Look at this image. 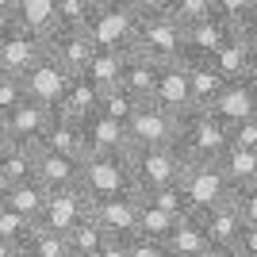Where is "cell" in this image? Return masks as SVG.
Listing matches in <instances>:
<instances>
[{
    "label": "cell",
    "instance_id": "6da1fadb",
    "mask_svg": "<svg viewBox=\"0 0 257 257\" xmlns=\"http://www.w3.org/2000/svg\"><path fill=\"white\" fill-rule=\"evenodd\" d=\"M177 154L184 161H215L226 146V123L215 119L207 107H188L177 119V139H173Z\"/></svg>",
    "mask_w": 257,
    "mask_h": 257
},
{
    "label": "cell",
    "instance_id": "7a4b0ae2",
    "mask_svg": "<svg viewBox=\"0 0 257 257\" xmlns=\"http://www.w3.org/2000/svg\"><path fill=\"white\" fill-rule=\"evenodd\" d=\"M131 50L150 58V62L165 65V62H181L184 58V31L181 23L173 20L169 12H146L135 23V35H131Z\"/></svg>",
    "mask_w": 257,
    "mask_h": 257
},
{
    "label": "cell",
    "instance_id": "3957f363",
    "mask_svg": "<svg viewBox=\"0 0 257 257\" xmlns=\"http://www.w3.org/2000/svg\"><path fill=\"white\" fill-rule=\"evenodd\" d=\"M77 188H81L88 200H104V196L135 192V188H131L127 150L85 154V158H81V177H77Z\"/></svg>",
    "mask_w": 257,
    "mask_h": 257
},
{
    "label": "cell",
    "instance_id": "277c9868",
    "mask_svg": "<svg viewBox=\"0 0 257 257\" xmlns=\"http://www.w3.org/2000/svg\"><path fill=\"white\" fill-rule=\"evenodd\" d=\"M127 165H131V188L146 196L161 184L177 181L184 169V158L177 154V146H127Z\"/></svg>",
    "mask_w": 257,
    "mask_h": 257
},
{
    "label": "cell",
    "instance_id": "5b68a950",
    "mask_svg": "<svg viewBox=\"0 0 257 257\" xmlns=\"http://www.w3.org/2000/svg\"><path fill=\"white\" fill-rule=\"evenodd\" d=\"M139 12L131 8L127 0H96V8L88 16L85 31L96 46L107 50H131V35H135Z\"/></svg>",
    "mask_w": 257,
    "mask_h": 257
},
{
    "label": "cell",
    "instance_id": "8992f818",
    "mask_svg": "<svg viewBox=\"0 0 257 257\" xmlns=\"http://www.w3.org/2000/svg\"><path fill=\"white\" fill-rule=\"evenodd\" d=\"M177 119L173 111L158 107L154 100H139L135 111L123 123V135H127V146H173L177 139Z\"/></svg>",
    "mask_w": 257,
    "mask_h": 257
},
{
    "label": "cell",
    "instance_id": "52a82bcc",
    "mask_svg": "<svg viewBox=\"0 0 257 257\" xmlns=\"http://www.w3.org/2000/svg\"><path fill=\"white\" fill-rule=\"evenodd\" d=\"M139 192H119L104 200H88V219L104 230L107 238H131L139 230Z\"/></svg>",
    "mask_w": 257,
    "mask_h": 257
},
{
    "label": "cell",
    "instance_id": "ba28073f",
    "mask_svg": "<svg viewBox=\"0 0 257 257\" xmlns=\"http://www.w3.org/2000/svg\"><path fill=\"white\" fill-rule=\"evenodd\" d=\"M223 81H234V77H253L257 73V27L246 31H234L215 54L204 58Z\"/></svg>",
    "mask_w": 257,
    "mask_h": 257
},
{
    "label": "cell",
    "instance_id": "9c48e42d",
    "mask_svg": "<svg viewBox=\"0 0 257 257\" xmlns=\"http://www.w3.org/2000/svg\"><path fill=\"white\" fill-rule=\"evenodd\" d=\"M81 219H88V196L81 188H58V192H46V204L35 219L39 230H50V234H69Z\"/></svg>",
    "mask_w": 257,
    "mask_h": 257
},
{
    "label": "cell",
    "instance_id": "30bf717a",
    "mask_svg": "<svg viewBox=\"0 0 257 257\" xmlns=\"http://www.w3.org/2000/svg\"><path fill=\"white\" fill-rule=\"evenodd\" d=\"M177 181H181L192 211L196 207H207V204H219V200L230 196V184H226L223 169H219L215 161H184V169H181Z\"/></svg>",
    "mask_w": 257,
    "mask_h": 257
},
{
    "label": "cell",
    "instance_id": "8fae6325",
    "mask_svg": "<svg viewBox=\"0 0 257 257\" xmlns=\"http://www.w3.org/2000/svg\"><path fill=\"white\" fill-rule=\"evenodd\" d=\"M215 119H223L226 127L230 123H242V119H253L257 115V73L253 77H234V81H226L215 100L207 104Z\"/></svg>",
    "mask_w": 257,
    "mask_h": 257
},
{
    "label": "cell",
    "instance_id": "7c38bea8",
    "mask_svg": "<svg viewBox=\"0 0 257 257\" xmlns=\"http://www.w3.org/2000/svg\"><path fill=\"white\" fill-rule=\"evenodd\" d=\"M43 50H46L43 35L27 31V27H20V23H8L4 35H0V69L12 73V77H23L39 58H43Z\"/></svg>",
    "mask_w": 257,
    "mask_h": 257
},
{
    "label": "cell",
    "instance_id": "4fadbf2b",
    "mask_svg": "<svg viewBox=\"0 0 257 257\" xmlns=\"http://www.w3.org/2000/svg\"><path fill=\"white\" fill-rule=\"evenodd\" d=\"M43 46L65 73H81L85 62L92 58V50H96V43L88 39L85 27H54L43 35Z\"/></svg>",
    "mask_w": 257,
    "mask_h": 257
},
{
    "label": "cell",
    "instance_id": "5bb4252c",
    "mask_svg": "<svg viewBox=\"0 0 257 257\" xmlns=\"http://www.w3.org/2000/svg\"><path fill=\"white\" fill-rule=\"evenodd\" d=\"M69 77H73V73H65L62 65H58L50 54L43 50V58H39V62H35L31 69L20 77V81H23L27 100H39V104H46V107H54V111H58V100H62L65 85H69Z\"/></svg>",
    "mask_w": 257,
    "mask_h": 257
},
{
    "label": "cell",
    "instance_id": "9a60e30c",
    "mask_svg": "<svg viewBox=\"0 0 257 257\" xmlns=\"http://www.w3.org/2000/svg\"><path fill=\"white\" fill-rule=\"evenodd\" d=\"M54 107L39 104V100H27L23 96L20 104L12 107L8 115H4V131H8V139L12 142H27V146H39L46 135V127L54 123Z\"/></svg>",
    "mask_w": 257,
    "mask_h": 257
},
{
    "label": "cell",
    "instance_id": "2e32d148",
    "mask_svg": "<svg viewBox=\"0 0 257 257\" xmlns=\"http://www.w3.org/2000/svg\"><path fill=\"white\" fill-rule=\"evenodd\" d=\"M188 219L200 226V234L207 238V246H219V249H230V246H234V238H238V230L246 226L242 219H238V211L230 207V200H219V204L196 207Z\"/></svg>",
    "mask_w": 257,
    "mask_h": 257
},
{
    "label": "cell",
    "instance_id": "e0dca14e",
    "mask_svg": "<svg viewBox=\"0 0 257 257\" xmlns=\"http://www.w3.org/2000/svg\"><path fill=\"white\" fill-rule=\"evenodd\" d=\"M181 31H184V58H207V54H215L238 27L226 20V16L215 12V16H207V20H200V23H188Z\"/></svg>",
    "mask_w": 257,
    "mask_h": 257
},
{
    "label": "cell",
    "instance_id": "ac0fdd59",
    "mask_svg": "<svg viewBox=\"0 0 257 257\" xmlns=\"http://www.w3.org/2000/svg\"><path fill=\"white\" fill-rule=\"evenodd\" d=\"M154 104L173 111V115H184L192 107V96H188V73H184V58L181 62H165L158 65V85H154Z\"/></svg>",
    "mask_w": 257,
    "mask_h": 257
},
{
    "label": "cell",
    "instance_id": "d6986e66",
    "mask_svg": "<svg viewBox=\"0 0 257 257\" xmlns=\"http://www.w3.org/2000/svg\"><path fill=\"white\" fill-rule=\"evenodd\" d=\"M35 181L43 184L46 192H58V188H73L77 177H81V161L77 158H65V154H54L46 146L35 150Z\"/></svg>",
    "mask_w": 257,
    "mask_h": 257
},
{
    "label": "cell",
    "instance_id": "ffe728a7",
    "mask_svg": "<svg viewBox=\"0 0 257 257\" xmlns=\"http://www.w3.org/2000/svg\"><path fill=\"white\" fill-rule=\"evenodd\" d=\"M81 139L85 154H104V150H127V135L119 119H107L104 111H88L81 119Z\"/></svg>",
    "mask_w": 257,
    "mask_h": 257
},
{
    "label": "cell",
    "instance_id": "44dd1931",
    "mask_svg": "<svg viewBox=\"0 0 257 257\" xmlns=\"http://www.w3.org/2000/svg\"><path fill=\"white\" fill-rule=\"evenodd\" d=\"M115 85H123L135 100H150L154 85H158V62H150V58L127 50V54H123V65H119V81H115Z\"/></svg>",
    "mask_w": 257,
    "mask_h": 257
},
{
    "label": "cell",
    "instance_id": "7402d4cb",
    "mask_svg": "<svg viewBox=\"0 0 257 257\" xmlns=\"http://www.w3.org/2000/svg\"><path fill=\"white\" fill-rule=\"evenodd\" d=\"M46 150L54 154H65V158H85V139H81V119H69V115H54V123L46 127L43 142Z\"/></svg>",
    "mask_w": 257,
    "mask_h": 257
},
{
    "label": "cell",
    "instance_id": "603a6c76",
    "mask_svg": "<svg viewBox=\"0 0 257 257\" xmlns=\"http://www.w3.org/2000/svg\"><path fill=\"white\" fill-rule=\"evenodd\" d=\"M215 165L223 169L230 188H249L257 184V150H242V146H223V154L215 158Z\"/></svg>",
    "mask_w": 257,
    "mask_h": 257
},
{
    "label": "cell",
    "instance_id": "cb8c5ba5",
    "mask_svg": "<svg viewBox=\"0 0 257 257\" xmlns=\"http://www.w3.org/2000/svg\"><path fill=\"white\" fill-rule=\"evenodd\" d=\"M96 96H100V88L85 73H73L69 85H65V92H62V100H58V115L85 119L88 111H96Z\"/></svg>",
    "mask_w": 257,
    "mask_h": 257
},
{
    "label": "cell",
    "instance_id": "d4e9b609",
    "mask_svg": "<svg viewBox=\"0 0 257 257\" xmlns=\"http://www.w3.org/2000/svg\"><path fill=\"white\" fill-rule=\"evenodd\" d=\"M184 73H188V96H192V107H207L215 100V92L226 85L204 58H184Z\"/></svg>",
    "mask_w": 257,
    "mask_h": 257
},
{
    "label": "cell",
    "instance_id": "484cf974",
    "mask_svg": "<svg viewBox=\"0 0 257 257\" xmlns=\"http://www.w3.org/2000/svg\"><path fill=\"white\" fill-rule=\"evenodd\" d=\"M0 204H8L12 211H20V215H27V219H39V211H43V204H46V188L35 177H27V181H16V184H8V192L0 196Z\"/></svg>",
    "mask_w": 257,
    "mask_h": 257
},
{
    "label": "cell",
    "instance_id": "4316f807",
    "mask_svg": "<svg viewBox=\"0 0 257 257\" xmlns=\"http://www.w3.org/2000/svg\"><path fill=\"white\" fill-rule=\"evenodd\" d=\"M35 150H39V146H27V142H12L8 139L4 146H0V173H4L12 184L27 181V177L35 173Z\"/></svg>",
    "mask_w": 257,
    "mask_h": 257
},
{
    "label": "cell",
    "instance_id": "83f0119b",
    "mask_svg": "<svg viewBox=\"0 0 257 257\" xmlns=\"http://www.w3.org/2000/svg\"><path fill=\"white\" fill-rule=\"evenodd\" d=\"M123 54H127V50H107V46H96L81 73H85L96 88L115 85V81H119V65H123Z\"/></svg>",
    "mask_w": 257,
    "mask_h": 257
},
{
    "label": "cell",
    "instance_id": "f1b7e54d",
    "mask_svg": "<svg viewBox=\"0 0 257 257\" xmlns=\"http://www.w3.org/2000/svg\"><path fill=\"white\" fill-rule=\"evenodd\" d=\"M12 23H20V27H27L35 35L54 31V0H16Z\"/></svg>",
    "mask_w": 257,
    "mask_h": 257
},
{
    "label": "cell",
    "instance_id": "f546056e",
    "mask_svg": "<svg viewBox=\"0 0 257 257\" xmlns=\"http://www.w3.org/2000/svg\"><path fill=\"white\" fill-rule=\"evenodd\" d=\"M165 249H169V257H192V253H200V249H207V238L200 234V226L184 215L181 223L165 234Z\"/></svg>",
    "mask_w": 257,
    "mask_h": 257
},
{
    "label": "cell",
    "instance_id": "4dcf8cb0",
    "mask_svg": "<svg viewBox=\"0 0 257 257\" xmlns=\"http://www.w3.org/2000/svg\"><path fill=\"white\" fill-rule=\"evenodd\" d=\"M62 238H65V253H69V257H92L107 234L92 223V219H81V223H77L69 234H62Z\"/></svg>",
    "mask_w": 257,
    "mask_h": 257
},
{
    "label": "cell",
    "instance_id": "1f68e13d",
    "mask_svg": "<svg viewBox=\"0 0 257 257\" xmlns=\"http://www.w3.org/2000/svg\"><path fill=\"white\" fill-rule=\"evenodd\" d=\"M177 223H181L177 215L161 211V207H158V204H150V200H142V204H139V230H135V234L165 242V234H169V230H173Z\"/></svg>",
    "mask_w": 257,
    "mask_h": 257
},
{
    "label": "cell",
    "instance_id": "d6a6232c",
    "mask_svg": "<svg viewBox=\"0 0 257 257\" xmlns=\"http://www.w3.org/2000/svg\"><path fill=\"white\" fill-rule=\"evenodd\" d=\"M135 104H139V100L131 96L123 85H107V88H100V96H96V111H104L107 119H119V123H127Z\"/></svg>",
    "mask_w": 257,
    "mask_h": 257
},
{
    "label": "cell",
    "instance_id": "836d02e7",
    "mask_svg": "<svg viewBox=\"0 0 257 257\" xmlns=\"http://www.w3.org/2000/svg\"><path fill=\"white\" fill-rule=\"evenodd\" d=\"M142 200H150V204H158L161 211L177 215V219H184V215H192V204H188V196H184L181 181H169L161 184V188H154V192H146Z\"/></svg>",
    "mask_w": 257,
    "mask_h": 257
},
{
    "label": "cell",
    "instance_id": "e575fe53",
    "mask_svg": "<svg viewBox=\"0 0 257 257\" xmlns=\"http://www.w3.org/2000/svg\"><path fill=\"white\" fill-rule=\"evenodd\" d=\"M20 257H69L65 253V238L62 234H50V230H39L35 226L27 242L20 246Z\"/></svg>",
    "mask_w": 257,
    "mask_h": 257
},
{
    "label": "cell",
    "instance_id": "d590c367",
    "mask_svg": "<svg viewBox=\"0 0 257 257\" xmlns=\"http://www.w3.org/2000/svg\"><path fill=\"white\" fill-rule=\"evenodd\" d=\"M96 0H54V27H85Z\"/></svg>",
    "mask_w": 257,
    "mask_h": 257
},
{
    "label": "cell",
    "instance_id": "8d00e7d4",
    "mask_svg": "<svg viewBox=\"0 0 257 257\" xmlns=\"http://www.w3.org/2000/svg\"><path fill=\"white\" fill-rule=\"evenodd\" d=\"M165 12H169L181 27H188V23H200V20H207V16H215L219 8H215V0H169Z\"/></svg>",
    "mask_w": 257,
    "mask_h": 257
},
{
    "label": "cell",
    "instance_id": "74e56055",
    "mask_svg": "<svg viewBox=\"0 0 257 257\" xmlns=\"http://www.w3.org/2000/svg\"><path fill=\"white\" fill-rule=\"evenodd\" d=\"M31 230H35V223L27 219V215L12 211L8 204H0V238H4V242H12V246H23Z\"/></svg>",
    "mask_w": 257,
    "mask_h": 257
},
{
    "label": "cell",
    "instance_id": "f35d334b",
    "mask_svg": "<svg viewBox=\"0 0 257 257\" xmlns=\"http://www.w3.org/2000/svg\"><path fill=\"white\" fill-rule=\"evenodd\" d=\"M215 8H219V16H226L234 23L238 31L257 27V0H215Z\"/></svg>",
    "mask_w": 257,
    "mask_h": 257
},
{
    "label": "cell",
    "instance_id": "ab89813d",
    "mask_svg": "<svg viewBox=\"0 0 257 257\" xmlns=\"http://www.w3.org/2000/svg\"><path fill=\"white\" fill-rule=\"evenodd\" d=\"M226 146H242V150H257V115L230 123L226 127Z\"/></svg>",
    "mask_w": 257,
    "mask_h": 257
},
{
    "label": "cell",
    "instance_id": "60d3db41",
    "mask_svg": "<svg viewBox=\"0 0 257 257\" xmlns=\"http://www.w3.org/2000/svg\"><path fill=\"white\" fill-rule=\"evenodd\" d=\"M23 96H27V92H23V81L0 69V115H8V111L20 104Z\"/></svg>",
    "mask_w": 257,
    "mask_h": 257
},
{
    "label": "cell",
    "instance_id": "b9f144b4",
    "mask_svg": "<svg viewBox=\"0 0 257 257\" xmlns=\"http://www.w3.org/2000/svg\"><path fill=\"white\" fill-rule=\"evenodd\" d=\"M127 257H169V249H165V242H158V238L131 234L127 238Z\"/></svg>",
    "mask_w": 257,
    "mask_h": 257
},
{
    "label": "cell",
    "instance_id": "7bdbcfd3",
    "mask_svg": "<svg viewBox=\"0 0 257 257\" xmlns=\"http://www.w3.org/2000/svg\"><path fill=\"white\" fill-rule=\"evenodd\" d=\"M230 253H246V257H257V223H246L242 230H238L234 246H230Z\"/></svg>",
    "mask_w": 257,
    "mask_h": 257
},
{
    "label": "cell",
    "instance_id": "ee69618b",
    "mask_svg": "<svg viewBox=\"0 0 257 257\" xmlns=\"http://www.w3.org/2000/svg\"><path fill=\"white\" fill-rule=\"evenodd\" d=\"M92 257H127V238H104Z\"/></svg>",
    "mask_w": 257,
    "mask_h": 257
},
{
    "label": "cell",
    "instance_id": "f6af8a7d",
    "mask_svg": "<svg viewBox=\"0 0 257 257\" xmlns=\"http://www.w3.org/2000/svg\"><path fill=\"white\" fill-rule=\"evenodd\" d=\"M127 4L139 12V16H146V12H165V4H169V0H127Z\"/></svg>",
    "mask_w": 257,
    "mask_h": 257
},
{
    "label": "cell",
    "instance_id": "bcb514c9",
    "mask_svg": "<svg viewBox=\"0 0 257 257\" xmlns=\"http://www.w3.org/2000/svg\"><path fill=\"white\" fill-rule=\"evenodd\" d=\"M0 257H20V246H12V242L0 238Z\"/></svg>",
    "mask_w": 257,
    "mask_h": 257
},
{
    "label": "cell",
    "instance_id": "7dc6e473",
    "mask_svg": "<svg viewBox=\"0 0 257 257\" xmlns=\"http://www.w3.org/2000/svg\"><path fill=\"white\" fill-rule=\"evenodd\" d=\"M192 257H226V249H219V246H207V249H200V253H192Z\"/></svg>",
    "mask_w": 257,
    "mask_h": 257
},
{
    "label": "cell",
    "instance_id": "c3c4849f",
    "mask_svg": "<svg viewBox=\"0 0 257 257\" xmlns=\"http://www.w3.org/2000/svg\"><path fill=\"white\" fill-rule=\"evenodd\" d=\"M12 8H16V0H0V12H8V16H12Z\"/></svg>",
    "mask_w": 257,
    "mask_h": 257
},
{
    "label": "cell",
    "instance_id": "681fc988",
    "mask_svg": "<svg viewBox=\"0 0 257 257\" xmlns=\"http://www.w3.org/2000/svg\"><path fill=\"white\" fill-rule=\"evenodd\" d=\"M8 142V131H4V115H0V146Z\"/></svg>",
    "mask_w": 257,
    "mask_h": 257
},
{
    "label": "cell",
    "instance_id": "f907efd6",
    "mask_svg": "<svg viewBox=\"0 0 257 257\" xmlns=\"http://www.w3.org/2000/svg\"><path fill=\"white\" fill-rule=\"evenodd\" d=\"M8 23H12V16H8V12H0V31H4Z\"/></svg>",
    "mask_w": 257,
    "mask_h": 257
},
{
    "label": "cell",
    "instance_id": "816d5d0a",
    "mask_svg": "<svg viewBox=\"0 0 257 257\" xmlns=\"http://www.w3.org/2000/svg\"><path fill=\"white\" fill-rule=\"evenodd\" d=\"M226 257H246V253H230V249H226Z\"/></svg>",
    "mask_w": 257,
    "mask_h": 257
},
{
    "label": "cell",
    "instance_id": "f5cc1de1",
    "mask_svg": "<svg viewBox=\"0 0 257 257\" xmlns=\"http://www.w3.org/2000/svg\"><path fill=\"white\" fill-rule=\"evenodd\" d=\"M0 35H4V31H0Z\"/></svg>",
    "mask_w": 257,
    "mask_h": 257
}]
</instances>
